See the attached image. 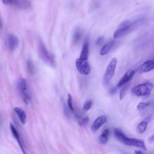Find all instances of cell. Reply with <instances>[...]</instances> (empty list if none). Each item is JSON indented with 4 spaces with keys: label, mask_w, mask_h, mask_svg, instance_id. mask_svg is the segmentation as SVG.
Here are the masks:
<instances>
[{
    "label": "cell",
    "mask_w": 154,
    "mask_h": 154,
    "mask_svg": "<svg viewBox=\"0 0 154 154\" xmlns=\"http://www.w3.org/2000/svg\"><path fill=\"white\" fill-rule=\"evenodd\" d=\"M114 135L118 140L126 145L135 146L145 150H147V147L144 141L133 138H128L119 129H114Z\"/></svg>",
    "instance_id": "obj_1"
},
{
    "label": "cell",
    "mask_w": 154,
    "mask_h": 154,
    "mask_svg": "<svg viewBox=\"0 0 154 154\" xmlns=\"http://www.w3.org/2000/svg\"><path fill=\"white\" fill-rule=\"evenodd\" d=\"M17 87L24 102L28 103L31 99V94L26 79L22 78L19 79L17 82Z\"/></svg>",
    "instance_id": "obj_2"
},
{
    "label": "cell",
    "mask_w": 154,
    "mask_h": 154,
    "mask_svg": "<svg viewBox=\"0 0 154 154\" xmlns=\"http://www.w3.org/2000/svg\"><path fill=\"white\" fill-rule=\"evenodd\" d=\"M38 54L40 58L48 65L52 67H55V63L53 57L48 51L44 43L42 41H40L38 46Z\"/></svg>",
    "instance_id": "obj_3"
},
{
    "label": "cell",
    "mask_w": 154,
    "mask_h": 154,
    "mask_svg": "<svg viewBox=\"0 0 154 154\" xmlns=\"http://www.w3.org/2000/svg\"><path fill=\"white\" fill-rule=\"evenodd\" d=\"M141 21L142 20L141 19H140V20H137L132 23L128 20L123 21L122 23H121L120 24L118 29L114 32V35H113L114 38H116L125 34L128 31H129L131 28H134L135 25H137L139 23H140L141 22Z\"/></svg>",
    "instance_id": "obj_4"
},
{
    "label": "cell",
    "mask_w": 154,
    "mask_h": 154,
    "mask_svg": "<svg viewBox=\"0 0 154 154\" xmlns=\"http://www.w3.org/2000/svg\"><path fill=\"white\" fill-rule=\"evenodd\" d=\"M153 87V84L150 82L140 84L132 88V92L137 96H147L150 94Z\"/></svg>",
    "instance_id": "obj_5"
},
{
    "label": "cell",
    "mask_w": 154,
    "mask_h": 154,
    "mask_svg": "<svg viewBox=\"0 0 154 154\" xmlns=\"http://www.w3.org/2000/svg\"><path fill=\"white\" fill-rule=\"evenodd\" d=\"M116 66L117 58H113L108 64L103 76V82L105 84H108L112 78L115 73Z\"/></svg>",
    "instance_id": "obj_6"
},
{
    "label": "cell",
    "mask_w": 154,
    "mask_h": 154,
    "mask_svg": "<svg viewBox=\"0 0 154 154\" xmlns=\"http://www.w3.org/2000/svg\"><path fill=\"white\" fill-rule=\"evenodd\" d=\"M75 65L78 72L82 75H87L90 72V67L87 60H82L79 58L76 60Z\"/></svg>",
    "instance_id": "obj_7"
},
{
    "label": "cell",
    "mask_w": 154,
    "mask_h": 154,
    "mask_svg": "<svg viewBox=\"0 0 154 154\" xmlns=\"http://www.w3.org/2000/svg\"><path fill=\"white\" fill-rule=\"evenodd\" d=\"M19 43V40L17 38V37L13 34H8L7 39H6V45L7 48L11 51H13L15 50Z\"/></svg>",
    "instance_id": "obj_8"
},
{
    "label": "cell",
    "mask_w": 154,
    "mask_h": 154,
    "mask_svg": "<svg viewBox=\"0 0 154 154\" xmlns=\"http://www.w3.org/2000/svg\"><path fill=\"white\" fill-rule=\"evenodd\" d=\"M134 74H135V71L134 70H132V69L128 70L124 74V75L123 76L122 79L119 81V82H118L116 87H122L123 85H124L125 84H127L129 81H130L132 79Z\"/></svg>",
    "instance_id": "obj_9"
},
{
    "label": "cell",
    "mask_w": 154,
    "mask_h": 154,
    "mask_svg": "<svg viewBox=\"0 0 154 154\" xmlns=\"http://www.w3.org/2000/svg\"><path fill=\"white\" fill-rule=\"evenodd\" d=\"M107 120V118L105 116H100L97 117L93 123L91 129L93 132L97 131Z\"/></svg>",
    "instance_id": "obj_10"
},
{
    "label": "cell",
    "mask_w": 154,
    "mask_h": 154,
    "mask_svg": "<svg viewBox=\"0 0 154 154\" xmlns=\"http://www.w3.org/2000/svg\"><path fill=\"white\" fill-rule=\"evenodd\" d=\"M154 69V61L152 60H147L143 63L138 69L140 73H145L151 71Z\"/></svg>",
    "instance_id": "obj_11"
},
{
    "label": "cell",
    "mask_w": 154,
    "mask_h": 154,
    "mask_svg": "<svg viewBox=\"0 0 154 154\" xmlns=\"http://www.w3.org/2000/svg\"><path fill=\"white\" fill-rule=\"evenodd\" d=\"M10 130H11V134H13V137H14V138L16 140L17 142L18 143L21 150H22V152L23 153H25V151H24V149H23V145H22V143L21 142V140H20V135L17 131V129H16V128L14 127V126L12 124V123H10Z\"/></svg>",
    "instance_id": "obj_12"
},
{
    "label": "cell",
    "mask_w": 154,
    "mask_h": 154,
    "mask_svg": "<svg viewBox=\"0 0 154 154\" xmlns=\"http://www.w3.org/2000/svg\"><path fill=\"white\" fill-rule=\"evenodd\" d=\"M88 52H89V42H88V40L86 39L82 46V49L79 58L82 60H87L88 57Z\"/></svg>",
    "instance_id": "obj_13"
},
{
    "label": "cell",
    "mask_w": 154,
    "mask_h": 154,
    "mask_svg": "<svg viewBox=\"0 0 154 154\" xmlns=\"http://www.w3.org/2000/svg\"><path fill=\"white\" fill-rule=\"evenodd\" d=\"M14 111L17 114L20 123L22 125H25L26 121V115L24 110L19 107H15Z\"/></svg>",
    "instance_id": "obj_14"
},
{
    "label": "cell",
    "mask_w": 154,
    "mask_h": 154,
    "mask_svg": "<svg viewBox=\"0 0 154 154\" xmlns=\"http://www.w3.org/2000/svg\"><path fill=\"white\" fill-rule=\"evenodd\" d=\"M150 117H147V119H146L143 121L141 122L138 124V126L137 128V132L138 133L142 134V133H143L146 131V129L147 128V123L150 121Z\"/></svg>",
    "instance_id": "obj_15"
},
{
    "label": "cell",
    "mask_w": 154,
    "mask_h": 154,
    "mask_svg": "<svg viewBox=\"0 0 154 154\" xmlns=\"http://www.w3.org/2000/svg\"><path fill=\"white\" fill-rule=\"evenodd\" d=\"M114 44V42L113 40H111L109 42H108L107 43L105 44L101 48L100 51V54L101 55H106L109 51V50L112 48V47L113 46Z\"/></svg>",
    "instance_id": "obj_16"
},
{
    "label": "cell",
    "mask_w": 154,
    "mask_h": 154,
    "mask_svg": "<svg viewBox=\"0 0 154 154\" xmlns=\"http://www.w3.org/2000/svg\"><path fill=\"white\" fill-rule=\"evenodd\" d=\"M108 135H109V129H105L102 134L99 137V142L101 144H105L108 141Z\"/></svg>",
    "instance_id": "obj_17"
},
{
    "label": "cell",
    "mask_w": 154,
    "mask_h": 154,
    "mask_svg": "<svg viewBox=\"0 0 154 154\" xmlns=\"http://www.w3.org/2000/svg\"><path fill=\"white\" fill-rule=\"evenodd\" d=\"M82 36V31L81 29L78 27L75 29L74 33H73V42L74 44H77L79 41L81 40Z\"/></svg>",
    "instance_id": "obj_18"
},
{
    "label": "cell",
    "mask_w": 154,
    "mask_h": 154,
    "mask_svg": "<svg viewBox=\"0 0 154 154\" xmlns=\"http://www.w3.org/2000/svg\"><path fill=\"white\" fill-rule=\"evenodd\" d=\"M30 5V2L29 0H18L17 5L20 8H27Z\"/></svg>",
    "instance_id": "obj_19"
},
{
    "label": "cell",
    "mask_w": 154,
    "mask_h": 154,
    "mask_svg": "<svg viewBox=\"0 0 154 154\" xmlns=\"http://www.w3.org/2000/svg\"><path fill=\"white\" fill-rule=\"evenodd\" d=\"M2 2L6 5H17L18 0H2Z\"/></svg>",
    "instance_id": "obj_20"
},
{
    "label": "cell",
    "mask_w": 154,
    "mask_h": 154,
    "mask_svg": "<svg viewBox=\"0 0 154 154\" xmlns=\"http://www.w3.org/2000/svg\"><path fill=\"white\" fill-rule=\"evenodd\" d=\"M67 105H68V106L69 108V109L72 111H74V108H73V103H72V97L71 96V95L68 93L67 94Z\"/></svg>",
    "instance_id": "obj_21"
},
{
    "label": "cell",
    "mask_w": 154,
    "mask_h": 154,
    "mask_svg": "<svg viewBox=\"0 0 154 154\" xmlns=\"http://www.w3.org/2000/svg\"><path fill=\"white\" fill-rule=\"evenodd\" d=\"M149 105V103H144V102H140L137 106V109L138 110V111H141V110H143L145 108H146Z\"/></svg>",
    "instance_id": "obj_22"
},
{
    "label": "cell",
    "mask_w": 154,
    "mask_h": 154,
    "mask_svg": "<svg viewBox=\"0 0 154 154\" xmlns=\"http://www.w3.org/2000/svg\"><path fill=\"white\" fill-rule=\"evenodd\" d=\"M91 106H92V101L91 100H88L84 103L83 105V108L84 110L88 111L91 108Z\"/></svg>",
    "instance_id": "obj_23"
},
{
    "label": "cell",
    "mask_w": 154,
    "mask_h": 154,
    "mask_svg": "<svg viewBox=\"0 0 154 154\" xmlns=\"http://www.w3.org/2000/svg\"><path fill=\"white\" fill-rule=\"evenodd\" d=\"M128 87H129V85H127L126 86H125L121 90L120 93V100H123V99L124 98L125 96V94H126V92L128 88Z\"/></svg>",
    "instance_id": "obj_24"
},
{
    "label": "cell",
    "mask_w": 154,
    "mask_h": 154,
    "mask_svg": "<svg viewBox=\"0 0 154 154\" xmlns=\"http://www.w3.org/2000/svg\"><path fill=\"white\" fill-rule=\"evenodd\" d=\"M88 122H89V118L88 117H85L79 120V123L81 126H83L86 125L88 123Z\"/></svg>",
    "instance_id": "obj_25"
},
{
    "label": "cell",
    "mask_w": 154,
    "mask_h": 154,
    "mask_svg": "<svg viewBox=\"0 0 154 154\" xmlns=\"http://www.w3.org/2000/svg\"><path fill=\"white\" fill-rule=\"evenodd\" d=\"M27 67H28V70L29 73H32L34 72V66L33 64L32 63V62L29 60H28L27 61Z\"/></svg>",
    "instance_id": "obj_26"
},
{
    "label": "cell",
    "mask_w": 154,
    "mask_h": 154,
    "mask_svg": "<svg viewBox=\"0 0 154 154\" xmlns=\"http://www.w3.org/2000/svg\"><path fill=\"white\" fill-rule=\"evenodd\" d=\"M103 42H104V37L103 36H100L97 38L96 41V43L97 45L100 46L103 43Z\"/></svg>",
    "instance_id": "obj_27"
},
{
    "label": "cell",
    "mask_w": 154,
    "mask_h": 154,
    "mask_svg": "<svg viewBox=\"0 0 154 154\" xmlns=\"http://www.w3.org/2000/svg\"><path fill=\"white\" fill-rule=\"evenodd\" d=\"M116 90H117V87H114V88H112L110 90V93H111V94H114V93L116 92Z\"/></svg>",
    "instance_id": "obj_28"
},
{
    "label": "cell",
    "mask_w": 154,
    "mask_h": 154,
    "mask_svg": "<svg viewBox=\"0 0 154 154\" xmlns=\"http://www.w3.org/2000/svg\"><path fill=\"white\" fill-rule=\"evenodd\" d=\"M149 140H150V141L152 142L153 141V135H152L150 138V139Z\"/></svg>",
    "instance_id": "obj_29"
},
{
    "label": "cell",
    "mask_w": 154,
    "mask_h": 154,
    "mask_svg": "<svg viewBox=\"0 0 154 154\" xmlns=\"http://www.w3.org/2000/svg\"><path fill=\"white\" fill-rule=\"evenodd\" d=\"M135 152L137 153H142L141 151H135Z\"/></svg>",
    "instance_id": "obj_30"
},
{
    "label": "cell",
    "mask_w": 154,
    "mask_h": 154,
    "mask_svg": "<svg viewBox=\"0 0 154 154\" xmlns=\"http://www.w3.org/2000/svg\"><path fill=\"white\" fill-rule=\"evenodd\" d=\"M1 26V19H0V27Z\"/></svg>",
    "instance_id": "obj_31"
}]
</instances>
